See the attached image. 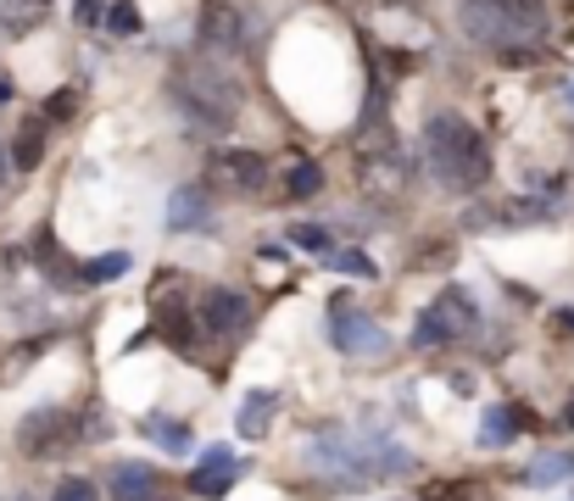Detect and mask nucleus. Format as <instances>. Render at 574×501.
<instances>
[{
	"instance_id": "nucleus-16",
	"label": "nucleus",
	"mask_w": 574,
	"mask_h": 501,
	"mask_svg": "<svg viewBox=\"0 0 574 501\" xmlns=\"http://www.w3.org/2000/svg\"><path fill=\"white\" fill-rule=\"evenodd\" d=\"M518 479H524V485H536V490L563 485V479H574V457H569V451H547V457H536V463L524 468Z\"/></svg>"
},
{
	"instance_id": "nucleus-9",
	"label": "nucleus",
	"mask_w": 574,
	"mask_h": 501,
	"mask_svg": "<svg viewBox=\"0 0 574 501\" xmlns=\"http://www.w3.org/2000/svg\"><path fill=\"white\" fill-rule=\"evenodd\" d=\"M68 424H73V413H62V407H51V413H28L23 429H17V445L28 451V457H51V451H62V445L73 440Z\"/></svg>"
},
{
	"instance_id": "nucleus-2",
	"label": "nucleus",
	"mask_w": 574,
	"mask_h": 501,
	"mask_svg": "<svg viewBox=\"0 0 574 501\" xmlns=\"http://www.w3.org/2000/svg\"><path fill=\"white\" fill-rule=\"evenodd\" d=\"M424 157H429V173L452 190H480L491 179V145L457 112H436L424 123Z\"/></svg>"
},
{
	"instance_id": "nucleus-23",
	"label": "nucleus",
	"mask_w": 574,
	"mask_h": 501,
	"mask_svg": "<svg viewBox=\"0 0 574 501\" xmlns=\"http://www.w3.org/2000/svg\"><path fill=\"white\" fill-rule=\"evenodd\" d=\"M73 112H78V95H73V89L45 95V107H39V118H45V123H73Z\"/></svg>"
},
{
	"instance_id": "nucleus-12",
	"label": "nucleus",
	"mask_w": 574,
	"mask_h": 501,
	"mask_svg": "<svg viewBox=\"0 0 574 501\" xmlns=\"http://www.w3.org/2000/svg\"><path fill=\"white\" fill-rule=\"evenodd\" d=\"M218 179L229 190H241V195H257L268 184V162L257 157V150H223V157H218Z\"/></svg>"
},
{
	"instance_id": "nucleus-11",
	"label": "nucleus",
	"mask_w": 574,
	"mask_h": 501,
	"mask_svg": "<svg viewBox=\"0 0 574 501\" xmlns=\"http://www.w3.org/2000/svg\"><path fill=\"white\" fill-rule=\"evenodd\" d=\"M207 223H212V207H207V190L201 184H184V190L168 195V229L173 234H196Z\"/></svg>"
},
{
	"instance_id": "nucleus-4",
	"label": "nucleus",
	"mask_w": 574,
	"mask_h": 501,
	"mask_svg": "<svg viewBox=\"0 0 574 501\" xmlns=\"http://www.w3.org/2000/svg\"><path fill=\"white\" fill-rule=\"evenodd\" d=\"M173 95L184 100V112L196 118L201 129H212V134L234 129V118H241V84H234L229 73H218V68H207V62L179 68Z\"/></svg>"
},
{
	"instance_id": "nucleus-30",
	"label": "nucleus",
	"mask_w": 574,
	"mask_h": 501,
	"mask_svg": "<svg viewBox=\"0 0 574 501\" xmlns=\"http://www.w3.org/2000/svg\"><path fill=\"white\" fill-rule=\"evenodd\" d=\"M0 179H7V157H0Z\"/></svg>"
},
{
	"instance_id": "nucleus-27",
	"label": "nucleus",
	"mask_w": 574,
	"mask_h": 501,
	"mask_svg": "<svg viewBox=\"0 0 574 501\" xmlns=\"http://www.w3.org/2000/svg\"><path fill=\"white\" fill-rule=\"evenodd\" d=\"M7 100H12V84H7V78H0V107H7Z\"/></svg>"
},
{
	"instance_id": "nucleus-13",
	"label": "nucleus",
	"mask_w": 574,
	"mask_h": 501,
	"mask_svg": "<svg viewBox=\"0 0 574 501\" xmlns=\"http://www.w3.org/2000/svg\"><path fill=\"white\" fill-rule=\"evenodd\" d=\"M112 501H162V479L146 463H123L112 468Z\"/></svg>"
},
{
	"instance_id": "nucleus-29",
	"label": "nucleus",
	"mask_w": 574,
	"mask_h": 501,
	"mask_svg": "<svg viewBox=\"0 0 574 501\" xmlns=\"http://www.w3.org/2000/svg\"><path fill=\"white\" fill-rule=\"evenodd\" d=\"M563 100H569V107H574V84H569V89H563Z\"/></svg>"
},
{
	"instance_id": "nucleus-21",
	"label": "nucleus",
	"mask_w": 574,
	"mask_h": 501,
	"mask_svg": "<svg viewBox=\"0 0 574 501\" xmlns=\"http://www.w3.org/2000/svg\"><path fill=\"white\" fill-rule=\"evenodd\" d=\"M123 273H129V250H107V257H95V262L84 268L89 284H107V279H123Z\"/></svg>"
},
{
	"instance_id": "nucleus-10",
	"label": "nucleus",
	"mask_w": 574,
	"mask_h": 501,
	"mask_svg": "<svg viewBox=\"0 0 574 501\" xmlns=\"http://www.w3.org/2000/svg\"><path fill=\"white\" fill-rule=\"evenodd\" d=\"M201 45H207V50H223V57L246 45L241 12H234L229 0H201Z\"/></svg>"
},
{
	"instance_id": "nucleus-17",
	"label": "nucleus",
	"mask_w": 574,
	"mask_h": 501,
	"mask_svg": "<svg viewBox=\"0 0 574 501\" xmlns=\"http://www.w3.org/2000/svg\"><path fill=\"white\" fill-rule=\"evenodd\" d=\"M139 435L157 440L162 451H173V457H184L190 440H196V435H190V424H179V418H146V424H139Z\"/></svg>"
},
{
	"instance_id": "nucleus-24",
	"label": "nucleus",
	"mask_w": 574,
	"mask_h": 501,
	"mask_svg": "<svg viewBox=\"0 0 574 501\" xmlns=\"http://www.w3.org/2000/svg\"><path fill=\"white\" fill-rule=\"evenodd\" d=\"M107 28L118 39H129V34H139V12L129 7V0H118V7H107Z\"/></svg>"
},
{
	"instance_id": "nucleus-7",
	"label": "nucleus",
	"mask_w": 574,
	"mask_h": 501,
	"mask_svg": "<svg viewBox=\"0 0 574 501\" xmlns=\"http://www.w3.org/2000/svg\"><path fill=\"white\" fill-rule=\"evenodd\" d=\"M246 323H252V295H246V290L218 284V290H207V295H201V329H207L212 340H234V334H246Z\"/></svg>"
},
{
	"instance_id": "nucleus-5",
	"label": "nucleus",
	"mask_w": 574,
	"mask_h": 501,
	"mask_svg": "<svg viewBox=\"0 0 574 501\" xmlns=\"http://www.w3.org/2000/svg\"><path fill=\"white\" fill-rule=\"evenodd\" d=\"M468 334H480V313H474V301H468V290H441L429 307L418 313V323H413V345H447V340H468Z\"/></svg>"
},
{
	"instance_id": "nucleus-25",
	"label": "nucleus",
	"mask_w": 574,
	"mask_h": 501,
	"mask_svg": "<svg viewBox=\"0 0 574 501\" xmlns=\"http://www.w3.org/2000/svg\"><path fill=\"white\" fill-rule=\"evenodd\" d=\"M51 501H101V496H95V485L89 479H78V474H68L57 490H51Z\"/></svg>"
},
{
	"instance_id": "nucleus-19",
	"label": "nucleus",
	"mask_w": 574,
	"mask_h": 501,
	"mask_svg": "<svg viewBox=\"0 0 574 501\" xmlns=\"http://www.w3.org/2000/svg\"><path fill=\"white\" fill-rule=\"evenodd\" d=\"M318 184H323V168L318 162H291V173H284V195H296V200H307V195H318Z\"/></svg>"
},
{
	"instance_id": "nucleus-26",
	"label": "nucleus",
	"mask_w": 574,
	"mask_h": 501,
	"mask_svg": "<svg viewBox=\"0 0 574 501\" xmlns=\"http://www.w3.org/2000/svg\"><path fill=\"white\" fill-rule=\"evenodd\" d=\"M78 23H107V12H101V0H78Z\"/></svg>"
},
{
	"instance_id": "nucleus-15",
	"label": "nucleus",
	"mask_w": 574,
	"mask_h": 501,
	"mask_svg": "<svg viewBox=\"0 0 574 501\" xmlns=\"http://www.w3.org/2000/svg\"><path fill=\"white\" fill-rule=\"evenodd\" d=\"M518 407H486V418H480V445L486 451H502V445H513L518 440Z\"/></svg>"
},
{
	"instance_id": "nucleus-6",
	"label": "nucleus",
	"mask_w": 574,
	"mask_h": 501,
	"mask_svg": "<svg viewBox=\"0 0 574 501\" xmlns=\"http://www.w3.org/2000/svg\"><path fill=\"white\" fill-rule=\"evenodd\" d=\"M329 340L341 345L346 357H386V351H391V334L379 329L374 318H363L346 295L329 301Z\"/></svg>"
},
{
	"instance_id": "nucleus-18",
	"label": "nucleus",
	"mask_w": 574,
	"mask_h": 501,
	"mask_svg": "<svg viewBox=\"0 0 574 501\" xmlns=\"http://www.w3.org/2000/svg\"><path fill=\"white\" fill-rule=\"evenodd\" d=\"M39 150H45V118H34V123H23V129H17L12 162H17V168H39Z\"/></svg>"
},
{
	"instance_id": "nucleus-3",
	"label": "nucleus",
	"mask_w": 574,
	"mask_h": 501,
	"mask_svg": "<svg viewBox=\"0 0 574 501\" xmlns=\"http://www.w3.org/2000/svg\"><path fill=\"white\" fill-rule=\"evenodd\" d=\"M457 23L486 50H524V45L547 39V7L541 0H463Z\"/></svg>"
},
{
	"instance_id": "nucleus-28",
	"label": "nucleus",
	"mask_w": 574,
	"mask_h": 501,
	"mask_svg": "<svg viewBox=\"0 0 574 501\" xmlns=\"http://www.w3.org/2000/svg\"><path fill=\"white\" fill-rule=\"evenodd\" d=\"M563 429H574V407H569V413H563Z\"/></svg>"
},
{
	"instance_id": "nucleus-14",
	"label": "nucleus",
	"mask_w": 574,
	"mask_h": 501,
	"mask_svg": "<svg viewBox=\"0 0 574 501\" xmlns=\"http://www.w3.org/2000/svg\"><path fill=\"white\" fill-rule=\"evenodd\" d=\"M273 413H279V395H273V390H252V395L241 401V418H234V429H241L246 440H262L268 424H273Z\"/></svg>"
},
{
	"instance_id": "nucleus-8",
	"label": "nucleus",
	"mask_w": 574,
	"mask_h": 501,
	"mask_svg": "<svg viewBox=\"0 0 574 501\" xmlns=\"http://www.w3.org/2000/svg\"><path fill=\"white\" fill-rule=\"evenodd\" d=\"M246 474V463H241V451H229V445H207L201 451V468L190 474V490H196L201 501H218V496H229V485Z\"/></svg>"
},
{
	"instance_id": "nucleus-20",
	"label": "nucleus",
	"mask_w": 574,
	"mask_h": 501,
	"mask_svg": "<svg viewBox=\"0 0 574 501\" xmlns=\"http://www.w3.org/2000/svg\"><path fill=\"white\" fill-rule=\"evenodd\" d=\"M323 262H329V268H341V273H352V279H379L374 257H363V250H341V245H334Z\"/></svg>"
},
{
	"instance_id": "nucleus-22",
	"label": "nucleus",
	"mask_w": 574,
	"mask_h": 501,
	"mask_svg": "<svg viewBox=\"0 0 574 501\" xmlns=\"http://www.w3.org/2000/svg\"><path fill=\"white\" fill-rule=\"evenodd\" d=\"M291 245H302V250H313V257L323 262L329 250H334V240H329V229H318V223H296L291 229Z\"/></svg>"
},
{
	"instance_id": "nucleus-1",
	"label": "nucleus",
	"mask_w": 574,
	"mask_h": 501,
	"mask_svg": "<svg viewBox=\"0 0 574 501\" xmlns=\"http://www.w3.org/2000/svg\"><path fill=\"white\" fill-rule=\"evenodd\" d=\"M302 457L318 479L341 485V490H363V485H379V479H396L413 468V451L396 445L391 435L379 429H346V424H323L307 435Z\"/></svg>"
}]
</instances>
